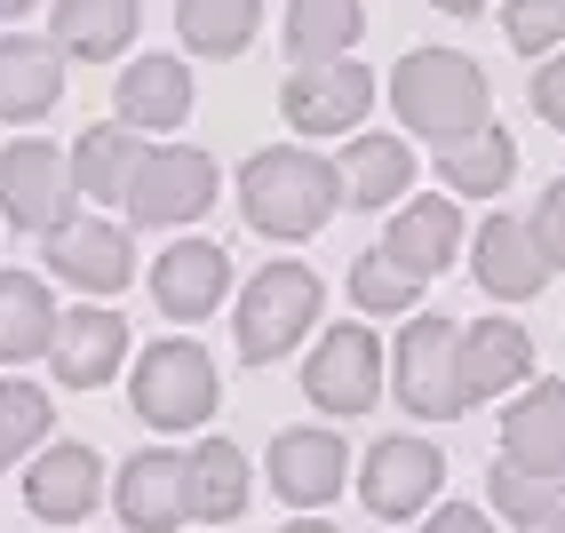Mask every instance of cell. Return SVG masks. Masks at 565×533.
<instances>
[{"label": "cell", "mask_w": 565, "mask_h": 533, "mask_svg": "<svg viewBox=\"0 0 565 533\" xmlns=\"http://www.w3.org/2000/svg\"><path fill=\"white\" fill-rule=\"evenodd\" d=\"M223 295H232V255H223L215 239H175L152 263V302H160L168 319H183V327L207 319Z\"/></svg>", "instance_id": "obj_13"}, {"label": "cell", "mask_w": 565, "mask_h": 533, "mask_svg": "<svg viewBox=\"0 0 565 533\" xmlns=\"http://www.w3.org/2000/svg\"><path fill=\"white\" fill-rule=\"evenodd\" d=\"M56 302L32 271H0V366H24L56 342Z\"/></svg>", "instance_id": "obj_23"}, {"label": "cell", "mask_w": 565, "mask_h": 533, "mask_svg": "<svg viewBox=\"0 0 565 533\" xmlns=\"http://www.w3.org/2000/svg\"><path fill=\"white\" fill-rule=\"evenodd\" d=\"M414 295H423V279H414V271H398V263H391L383 247H366V255L351 263V302H359V311H374V319H398V311H414Z\"/></svg>", "instance_id": "obj_32"}, {"label": "cell", "mask_w": 565, "mask_h": 533, "mask_svg": "<svg viewBox=\"0 0 565 533\" xmlns=\"http://www.w3.org/2000/svg\"><path fill=\"white\" fill-rule=\"evenodd\" d=\"M24 9H32V0H0V17H24Z\"/></svg>", "instance_id": "obj_40"}, {"label": "cell", "mask_w": 565, "mask_h": 533, "mask_svg": "<svg viewBox=\"0 0 565 533\" xmlns=\"http://www.w3.org/2000/svg\"><path fill=\"white\" fill-rule=\"evenodd\" d=\"M49 271L72 279L81 295H120L136 279V247L120 223H96V215H72L64 232H49Z\"/></svg>", "instance_id": "obj_11"}, {"label": "cell", "mask_w": 565, "mask_h": 533, "mask_svg": "<svg viewBox=\"0 0 565 533\" xmlns=\"http://www.w3.org/2000/svg\"><path fill=\"white\" fill-rule=\"evenodd\" d=\"M49 438V391L41 383H0V470H17Z\"/></svg>", "instance_id": "obj_33"}, {"label": "cell", "mask_w": 565, "mask_h": 533, "mask_svg": "<svg viewBox=\"0 0 565 533\" xmlns=\"http://www.w3.org/2000/svg\"><path fill=\"white\" fill-rule=\"evenodd\" d=\"M334 200H343V168L303 143H271L239 168V207L263 239H311L334 215Z\"/></svg>", "instance_id": "obj_1"}, {"label": "cell", "mask_w": 565, "mask_h": 533, "mask_svg": "<svg viewBox=\"0 0 565 533\" xmlns=\"http://www.w3.org/2000/svg\"><path fill=\"white\" fill-rule=\"evenodd\" d=\"M311 319H319V279L303 271V263H263V271L247 279V295H239V359L247 366H271V359H287L295 342L311 334Z\"/></svg>", "instance_id": "obj_4"}, {"label": "cell", "mask_w": 565, "mask_h": 533, "mask_svg": "<svg viewBox=\"0 0 565 533\" xmlns=\"http://www.w3.org/2000/svg\"><path fill=\"white\" fill-rule=\"evenodd\" d=\"M534 111H542L550 128H565V49H557V56L534 72Z\"/></svg>", "instance_id": "obj_36"}, {"label": "cell", "mask_w": 565, "mask_h": 533, "mask_svg": "<svg viewBox=\"0 0 565 533\" xmlns=\"http://www.w3.org/2000/svg\"><path fill=\"white\" fill-rule=\"evenodd\" d=\"M207 200H215V160H207V151H192V143H152L120 207H128L136 223H192V215H207Z\"/></svg>", "instance_id": "obj_8"}, {"label": "cell", "mask_w": 565, "mask_h": 533, "mask_svg": "<svg viewBox=\"0 0 565 533\" xmlns=\"http://www.w3.org/2000/svg\"><path fill=\"white\" fill-rule=\"evenodd\" d=\"M374 104V72L351 64V56H319V64H295L287 88H279V111L287 128L303 136H334V128H359Z\"/></svg>", "instance_id": "obj_6"}, {"label": "cell", "mask_w": 565, "mask_h": 533, "mask_svg": "<svg viewBox=\"0 0 565 533\" xmlns=\"http://www.w3.org/2000/svg\"><path fill=\"white\" fill-rule=\"evenodd\" d=\"M550 533H565V510H557V518H550Z\"/></svg>", "instance_id": "obj_41"}, {"label": "cell", "mask_w": 565, "mask_h": 533, "mask_svg": "<svg viewBox=\"0 0 565 533\" xmlns=\"http://www.w3.org/2000/svg\"><path fill=\"white\" fill-rule=\"evenodd\" d=\"M542 279H550V255L534 239V223L525 215H486L478 223V287L502 295V302H525V295H542Z\"/></svg>", "instance_id": "obj_17"}, {"label": "cell", "mask_w": 565, "mask_h": 533, "mask_svg": "<svg viewBox=\"0 0 565 533\" xmlns=\"http://www.w3.org/2000/svg\"><path fill=\"white\" fill-rule=\"evenodd\" d=\"M502 32H510L518 56L565 49V0H502Z\"/></svg>", "instance_id": "obj_34"}, {"label": "cell", "mask_w": 565, "mask_h": 533, "mask_svg": "<svg viewBox=\"0 0 565 533\" xmlns=\"http://www.w3.org/2000/svg\"><path fill=\"white\" fill-rule=\"evenodd\" d=\"M502 462L534 470V478H565V383H534L518 391L502 414Z\"/></svg>", "instance_id": "obj_16"}, {"label": "cell", "mask_w": 565, "mask_h": 533, "mask_svg": "<svg viewBox=\"0 0 565 533\" xmlns=\"http://www.w3.org/2000/svg\"><path fill=\"white\" fill-rule=\"evenodd\" d=\"M359 32H366V9H359V0H295V9H287V56H295V64L351 56Z\"/></svg>", "instance_id": "obj_29"}, {"label": "cell", "mask_w": 565, "mask_h": 533, "mask_svg": "<svg viewBox=\"0 0 565 533\" xmlns=\"http://www.w3.org/2000/svg\"><path fill=\"white\" fill-rule=\"evenodd\" d=\"M183 493H192V518H239L247 510V454L232 438H207L183 454Z\"/></svg>", "instance_id": "obj_24"}, {"label": "cell", "mask_w": 565, "mask_h": 533, "mask_svg": "<svg viewBox=\"0 0 565 533\" xmlns=\"http://www.w3.org/2000/svg\"><path fill=\"white\" fill-rule=\"evenodd\" d=\"M534 239H542V255H550V271H565V175L542 192V207H534Z\"/></svg>", "instance_id": "obj_35"}, {"label": "cell", "mask_w": 565, "mask_h": 533, "mask_svg": "<svg viewBox=\"0 0 565 533\" xmlns=\"http://www.w3.org/2000/svg\"><path fill=\"white\" fill-rule=\"evenodd\" d=\"M128 398H136V423H152V430H200L223 398V383H215V359L192 334H168L136 359Z\"/></svg>", "instance_id": "obj_3"}, {"label": "cell", "mask_w": 565, "mask_h": 533, "mask_svg": "<svg viewBox=\"0 0 565 533\" xmlns=\"http://www.w3.org/2000/svg\"><path fill=\"white\" fill-rule=\"evenodd\" d=\"M486 493H494V510L510 525H542L565 510V478H534V470H518V462H494V478H486Z\"/></svg>", "instance_id": "obj_31"}, {"label": "cell", "mask_w": 565, "mask_h": 533, "mask_svg": "<svg viewBox=\"0 0 565 533\" xmlns=\"http://www.w3.org/2000/svg\"><path fill=\"white\" fill-rule=\"evenodd\" d=\"M72 200H81V183H72V160H64L56 143L24 136V143L0 151V215H9L17 232H41V239L64 232Z\"/></svg>", "instance_id": "obj_5"}, {"label": "cell", "mask_w": 565, "mask_h": 533, "mask_svg": "<svg viewBox=\"0 0 565 533\" xmlns=\"http://www.w3.org/2000/svg\"><path fill=\"white\" fill-rule=\"evenodd\" d=\"M391 104H398V120L438 143V151H455L470 143L486 120H494V96H486V72L455 49H414L398 72H391Z\"/></svg>", "instance_id": "obj_2"}, {"label": "cell", "mask_w": 565, "mask_h": 533, "mask_svg": "<svg viewBox=\"0 0 565 533\" xmlns=\"http://www.w3.org/2000/svg\"><path fill=\"white\" fill-rule=\"evenodd\" d=\"M143 168V128H88L72 151V183L81 200H128V183Z\"/></svg>", "instance_id": "obj_26"}, {"label": "cell", "mask_w": 565, "mask_h": 533, "mask_svg": "<svg viewBox=\"0 0 565 533\" xmlns=\"http://www.w3.org/2000/svg\"><path fill=\"white\" fill-rule=\"evenodd\" d=\"M279 533H334V525H319V518H295V525H279Z\"/></svg>", "instance_id": "obj_39"}, {"label": "cell", "mask_w": 565, "mask_h": 533, "mask_svg": "<svg viewBox=\"0 0 565 533\" xmlns=\"http://www.w3.org/2000/svg\"><path fill=\"white\" fill-rule=\"evenodd\" d=\"M438 478H446L438 446H423V438H374L366 470H359V493H366L374 518H414V510H430Z\"/></svg>", "instance_id": "obj_9"}, {"label": "cell", "mask_w": 565, "mask_h": 533, "mask_svg": "<svg viewBox=\"0 0 565 533\" xmlns=\"http://www.w3.org/2000/svg\"><path fill=\"white\" fill-rule=\"evenodd\" d=\"M534 374V342H525L518 319H478L462 327V398H502L510 383H525Z\"/></svg>", "instance_id": "obj_20"}, {"label": "cell", "mask_w": 565, "mask_h": 533, "mask_svg": "<svg viewBox=\"0 0 565 533\" xmlns=\"http://www.w3.org/2000/svg\"><path fill=\"white\" fill-rule=\"evenodd\" d=\"M414 183V151L398 136H351L343 143V200L351 207H391Z\"/></svg>", "instance_id": "obj_25"}, {"label": "cell", "mask_w": 565, "mask_h": 533, "mask_svg": "<svg viewBox=\"0 0 565 533\" xmlns=\"http://www.w3.org/2000/svg\"><path fill=\"white\" fill-rule=\"evenodd\" d=\"M120 518H128L136 533H168V525L192 518V493H183V454H168V446H143V454H136V462L120 470Z\"/></svg>", "instance_id": "obj_19"}, {"label": "cell", "mask_w": 565, "mask_h": 533, "mask_svg": "<svg viewBox=\"0 0 565 533\" xmlns=\"http://www.w3.org/2000/svg\"><path fill=\"white\" fill-rule=\"evenodd\" d=\"M438 9H446V17H478V9H486V0H438Z\"/></svg>", "instance_id": "obj_38"}, {"label": "cell", "mask_w": 565, "mask_h": 533, "mask_svg": "<svg viewBox=\"0 0 565 533\" xmlns=\"http://www.w3.org/2000/svg\"><path fill=\"white\" fill-rule=\"evenodd\" d=\"M263 24V0H175V32L192 56H239Z\"/></svg>", "instance_id": "obj_28"}, {"label": "cell", "mask_w": 565, "mask_h": 533, "mask_svg": "<svg viewBox=\"0 0 565 533\" xmlns=\"http://www.w3.org/2000/svg\"><path fill=\"white\" fill-rule=\"evenodd\" d=\"M192 111V64L183 56H136L120 72V128H183Z\"/></svg>", "instance_id": "obj_22"}, {"label": "cell", "mask_w": 565, "mask_h": 533, "mask_svg": "<svg viewBox=\"0 0 565 533\" xmlns=\"http://www.w3.org/2000/svg\"><path fill=\"white\" fill-rule=\"evenodd\" d=\"M136 41V0H56V49L64 56H120Z\"/></svg>", "instance_id": "obj_27"}, {"label": "cell", "mask_w": 565, "mask_h": 533, "mask_svg": "<svg viewBox=\"0 0 565 533\" xmlns=\"http://www.w3.org/2000/svg\"><path fill=\"white\" fill-rule=\"evenodd\" d=\"M455 247H462V207L438 200V192L406 200L391 215V232H383V255L398 263V271H414V279H438L446 263H455Z\"/></svg>", "instance_id": "obj_18"}, {"label": "cell", "mask_w": 565, "mask_h": 533, "mask_svg": "<svg viewBox=\"0 0 565 533\" xmlns=\"http://www.w3.org/2000/svg\"><path fill=\"white\" fill-rule=\"evenodd\" d=\"M423 533H494V525H486L478 510H438V518H430Z\"/></svg>", "instance_id": "obj_37"}, {"label": "cell", "mask_w": 565, "mask_h": 533, "mask_svg": "<svg viewBox=\"0 0 565 533\" xmlns=\"http://www.w3.org/2000/svg\"><path fill=\"white\" fill-rule=\"evenodd\" d=\"M351 478V454L334 430H279L271 438V493L295 510H327Z\"/></svg>", "instance_id": "obj_12"}, {"label": "cell", "mask_w": 565, "mask_h": 533, "mask_svg": "<svg viewBox=\"0 0 565 533\" xmlns=\"http://www.w3.org/2000/svg\"><path fill=\"white\" fill-rule=\"evenodd\" d=\"M56 96H64V49L9 32L0 41V120H41Z\"/></svg>", "instance_id": "obj_21"}, {"label": "cell", "mask_w": 565, "mask_h": 533, "mask_svg": "<svg viewBox=\"0 0 565 533\" xmlns=\"http://www.w3.org/2000/svg\"><path fill=\"white\" fill-rule=\"evenodd\" d=\"M438 175H446V192H462V200H486V192H502V183L518 175V143H510V128H494V120H486L470 143L438 151Z\"/></svg>", "instance_id": "obj_30"}, {"label": "cell", "mask_w": 565, "mask_h": 533, "mask_svg": "<svg viewBox=\"0 0 565 533\" xmlns=\"http://www.w3.org/2000/svg\"><path fill=\"white\" fill-rule=\"evenodd\" d=\"M49 359H56V383L96 391V383H111V374H120V359H128V319L104 311V302H88V311H64Z\"/></svg>", "instance_id": "obj_14"}, {"label": "cell", "mask_w": 565, "mask_h": 533, "mask_svg": "<svg viewBox=\"0 0 565 533\" xmlns=\"http://www.w3.org/2000/svg\"><path fill=\"white\" fill-rule=\"evenodd\" d=\"M398 398L414 414H430V423H446V414H462V327L455 319H414L398 334Z\"/></svg>", "instance_id": "obj_7"}, {"label": "cell", "mask_w": 565, "mask_h": 533, "mask_svg": "<svg viewBox=\"0 0 565 533\" xmlns=\"http://www.w3.org/2000/svg\"><path fill=\"white\" fill-rule=\"evenodd\" d=\"M303 391L327 414H366L374 391H383V342H374L366 327H334L311 351V366H303Z\"/></svg>", "instance_id": "obj_10"}, {"label": "cell", "mask_w": 565, "mask_h": 533, "mask_svg": "<svg viewBox=\"0 0 565 533\" xmlns=\"http://www.w3.org/2000/svg\"><path fill=\"white\" fill-rule=\"evenodd\" d=\"M96 493H104L96 446H49V454H32V470H24V502L49 525H81L96 510Z\"/></svg>", "instance_id": "obj_15"}]
</instances>
